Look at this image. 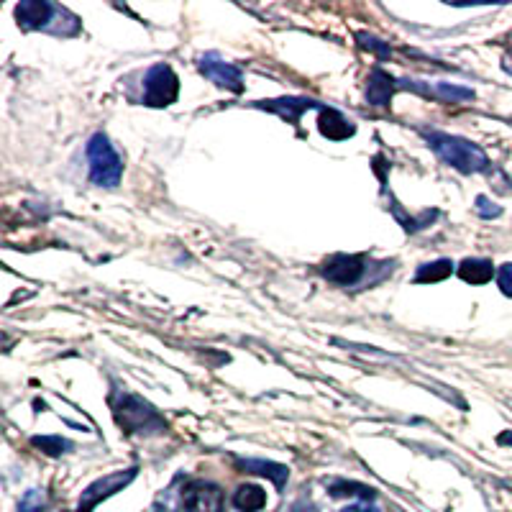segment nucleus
<instances>
[{
	"label": "nucleus",
	"instance_id": "nucleus-26",
	"mask_svg": "<svg viewBox=\"0 0 512 512\" xmlns=\"http://www.w3.org/2000/svg\"><path fill=\"white\" fill-rule=\"evenodd\" d=\"M502 67H505L507 75H512V52L505 54V59H502Z\"/></svg>",
	"mask_w": 512,
	"mask_h": 512
},
{
	"label": "nucleus",
	"instance_id": "nucleus-2",
	"mask_svg": "<svg viewBox=\"0 0 512 512\" xmlns=\"http://www.w3.org/2000/svg\"><path fill=\"white\" fill-rule=\"evenodd\" d=\"M16 21L26 31H49V34L72 36L80 31V18L67 8L54 6L49 0H24L16 6Z\"/></svg>",
	"mask_w": 512,
	"mask_h": 512
},
{
	"label": "nucleus",
	"instance_id": "nucleus-16",
	"mask_svg": "<svg viewBox=\"0 0 512 512\" xmlns=\"http://www.w3.org/2000/svg\"><path fill=\"white\" fill-rule=\"evenodd\" d=\"M267 505V492L256 484H241L233 495V507L241 512H259Z\"/></svg>",
	"mask_w": 512,
	"mask_h": 512
},
{
	"label": "nucleus",
	"instance_id": "nucleus-15",
	"mask_svg": "<svg viewBox=\"0 0 512 512\" xmlns=\"http://www.w3.org/2000/svg\"><path fill=\"white\" fill-rule=\"evenodd\" d=\"M456 272L469 285H487V282H492V277H497L495 264L489 262V259H464Z\"/></svg>",
	"mask_w": 512,
	"mask_h": 512
},
{
	"label": "nucleus",
	"instance_id": "nucleus-25",
	"mask_svg": "<svg viewBox=\"0 0 512 512\" xmlns=\"http://www.w3.org/2000/svg\"><path fill=\"white\" fill-rule=\"evenodd\" d=\"M497 443H500V446H512V431L502 433V436L497 438Z\"/></svg>",
	"mask_w": 512,
	"mask_h": 512
},
{
	"label": "nucleus",
	"instance_id": "nucleus-6",
	"mask_svg": "<svg viewBox=\"0 0 512 512\" xmlns=\"http://www.w3.org/2000/svg\"><path fill=\"white\" fill-rule=\"evenodd\" d=\"M136 474H139V469H136V466H131V469H123V472H113V474H105V477L95 479V482L90 484L85 492H82L77 512L95 510L100 502L108 500V497H113L116 492H121L123 487H128V484L134 482Z\"/></svg>",
	"mask_w": 512,
	"mask_h": 512
},
{
	"label": "nucleus",
	"instance_id": "nucleus-4",
	"mask_svg": "<svg viewBox=\"0 0 512 512\" xmlns=\"http://www.w3.org/2000/svg\"><path fill=\"white\" fill-rule=\"evenodd\" d=\"M90 180L100 187H116L123 177V159L113 149L111 139L105 134H95L88 141Z\"/></svg>",
	"mask_w": 512,
	"mask_h": 512
},
{
	"label": "nucleus",
	"instance_id": "nucleus-10",
	"mask_svg": "<svg viewBox=\"0 0 512 512\" xmlns=\"http://www.w3.org/2000/svg\"><path fill=\"white\" fill-rule=\"evenodd\" d=\"M256 108H262V111H272V113H277V116L285 118V121L297 123L305 111H310V108H318L320 111L323 105L315 103V100H310V98H280V100H262V103H256Z\"/></svg>",
	"mask_w": 512,
	"mask_h": 512
},
{
	"label": "nucleus",
	"instance_id": "nucleus-24",
	"mask_svg": "<svg viewBox=\"0 0 512 512\" xmlns=\"http://www.w3.org/2000/svg\"><path fill=\"white\" fill-rule=\"evenodd\" d=\"M341 512H379V510L374 505H369V502H359V505L344 507V510H341Z\"/></svg>",
	"mask_w": 512,
	"mask_h": 512
},
{
	"label": "nucleus",
	"instance_id": "nucleus-13",
	"mask_svg": "<svg viewBox=\"0 0 512 512\" xmlns=\"http://www.w3.org/2000/svg\"><path fill=\"white\" fill-rule=\"evenodd\" d=\"M395 90H400V82H397L395 77L390 75V72L374 70L372 75H369V82H367V100H369V105H379V108H384V105H390V100H392V95H395Z\"/></svg>",
	"mask_w": 512,
	"mask_h": 512
},
{
	"label": "nucleus",
	"instance_id": "nucleus-7",
	"mask_svg": "<svg viewBox=\"0 0 512 512\" xmlns=\"http://www.w3.org/2000/svg\"><path fill=\"white\" fill-rule=\"evenodd\" d=\"M367 269V254H333L323 262L320 272H323L326 280L349 287L361 282V277L367 274Z\"/></svg>",
	"mask_w": 512,
	"mask_h": 512
},
{
	"label": "nucleus",
	"instance_id": "nucleus-3",
	"mask_svg": "<svg viewBox=\"0 0 512 512\" xmlns=\"http://www.w3.org/2000/svg\"><path fill=\"white\" fill-rule=\"evenodd\" d=\"M423 136L428 146L438 154V159L446 162L448 167L459 169L464 175H477V172H487L489 169L487 154L477 144H472V141L441 134V131H423Z\"/></svg>",
	"mask_w": 512,
	"mask_h": 512
},
{
	"label": "nucleus",
	"instance_id": "nucleus-19",
	"mask_svg": "<svg viewBox=\"0 0 512 512\" xmlns=\"http://www.w3.org/2000/svg\"><path fill=\"white\" fill-rule=\"evenodd\" d=\"M31 446L41 448L47 456H62L72 448V443L62 436H34L31 438Z\"/></svg>",
	"mask_w": 512,
	"mask_h": 512
},
{
	"label": "nucleus",
	"instance_id": "nucleus-20",
	"mask_svg": "<svg viewBox=\"0 0 512 512\" xmlns=\"http://www.w3.org/2000/svg\"><path fill=\"white\" fill-rule=\"evenodd\" d=\"M44 492H39V489H31V492H26L24 500H21V505H18V512H44Z\"/></svg>",
	"mask_w": 512,
	"mask_h": 512
},
{
	"label": "nucleus",
	"instance_id": "nucleus-14",
	"mask_svg": "<svg viewBox=\"0 0 512 512\" xmlns=\"http://www.w3.org/2000/svg\"><path fill=\"white\" fill-rule=\"evenodd\" d=\"M236 466H239L244 474H256V477H267L277 484V489L285 487V482L290 479V469L282 464H274V461L264 459H236Z\"/></svg>",
	"mask_w": 512,
	"mask_h": 512
},
{
	"label": "nucleus",
	"instance_id": "nucleus-1",
	"mask_svg": "<svg viewBox=\"0 0 512 512\" xmlns=\"http://www.w3.org/2000/svg\"><path fill=\"white\" fill-rule=\"evenodd\" d=\"M111 408L118 428L126 431L128 436H162L167 431V423H164L162 415L141 397L116 392L111 397Z\"/></svg>",
	"mask_w": 512,
	"mask_h": 512
},
{
	"label": "nucleus",
	"instance_id": "nucleus-8",
	"mask_svg": "<svg viewBox=\"0 0 512 512\" xmlns=\"http://www.w3.org/2000/svg\"><path fill=\"white\" fill-rule=\"evenodd\" d=\"M182 507H185V512H223L226 495L218 484L195 479L182 489Z\"/></svg>",
	"mask_w": 512,
	"mask_h": 512
},
{
	"label": "nucleus",
	"instance_id": "nucleus-17",
	"mask_svg": "<svg viewBox=\"0 0 512 512\" xmlns=\"http://www.w3.org/2000/svg\"><path fill=\"white\" fill-rule=\"evenodd\" d=\"M451 274H454V262H451V259H438V262L418 267L415 282H420V285H428V282H443L446 277H451Z\"/></svg>",
	"mask_w": 512,
	"mask_h": 512
},
{
	"label": "nucleus",
	"instance_id": "nucleus-21",
	"mask_svg": "<svg viewBox=\"0 0 512 512\" xmlns=\"http://www.w3.org/2000/svg\"><path fill=\"white\" fill-rule=\"evenodd\" d=\"M356 39H359L361 47L372 49V52H377L379 57H390V47H387V44H382V41H379V39H374V36L359 34V36H356Z\"/></svg>",
	"mask_w": 512,
	"mask_h": 512
},
{
	"label": "nucleus",
	"instance_id": "nucleus-9",
	"mask_svg": "<svg viewBox=\"0 0 512 512\" xmlns=\"http://www.w3.org/2000/svg\"><path fill=\"white\" fill-rule=\"evenodd\" d=\"M198 67L208 80H213L218 88H226L231 93H241L244 90V75L236 64L231 62H223L218 54H203L198 59Z\"/></svg>",
	"mask_w": 512,
	"mask_h": 512
},
{
	"label": "nucleus",
	"instance_id": "nucleus-23",
	"mask_svg": "<svg viewBox=\"0 0 512 512\" xmlns=\"http://www.w3.org/2000/svg\"><path fill=\"white\" fill-rule=\"evenodd\" d=\"M477 213L482 218H497L502 213V208H500V205L492 203L487 195H479V198H477Z\"/></svg>",
	"mask_w": 512,
	"mask_h": 512
},
{
	"label": "nucleus",
	"instance_id": "nucleus-18",
	"mask_svg": "<svg viewBox=\"0 0 512 512\" xmlns=\"http://www.w3.org/2000/svg\"><path fill=\"white\" fill-rule=\"evenodd\" d=\"M328 492H331L333 497H359V500L364 502L374 500V489L359 482H331L328 484Z\"/></svg>",
	"mask_w": 512,
	"mask_h": 512
},
{
	"label": "nucleus",
	"instance_id": "nucleus-5",
	"mask_svg": "<svg viewBox=\"0 0 512 512\" xmlns=\"http://www.w3.org/2000/svg\"><path fill=\"white\" fill-rule=\"evenodd\" d=\"M180 95V77L169 64H154L144 75V103L152 108H167Z\"/></svg>",
	"mask_w": 512,
	"mask_h": 512
},
{
	"label": "nucleus",
	"instance_id": "nucleus-22",
	"mask_svg": "<svg viewBox=\"0 0 512 512\" xmlns=\"http://www.w3.org/2000/svg\"><path fill=\"white\" fill-rule=\"evenodd\" d=\"M497 287L502 290V295L512 297V262L497 269Z\"/></svg>",
	"mask_w": 512,
	"mask_h": 512
},
{
	"label": "nucleus",
	"instance_id": "nucleus-12",
	"mask_svg": "<svg viewBox=\"0 0 512 512\" xmlns=\"http://www.w3.org/2000/svg\"><path fill=\"white\" fill-rule=\"evenodd\" d=\"M400 88H413V90H418V93L428 95V98L443 100V103H464V100L474 98V93L469 88L448 85V82H436V85H420V82L405 80V82H400Z\"/></svg>",
	"mask_w": 512,
	"mask_h": 512
},
{
	"label": "nucleus",
	"instance_id": "nucleus-11",
	"mask_svg": "<svg viewBox=\"0 0 512 512\" xmlns=\"http://www.w3.org/2000/svg\"><path fill=\"white\" fill-rule=\"evenodd\" d=\"M318 128H320V134L331 141H344L349 139V136H354L356 131V126L344 116V113L336 111V108H326V105L320 108Z\"/></svg>",
	"mask_w": 512,
	"mask_h": 512
}]
</instances>
